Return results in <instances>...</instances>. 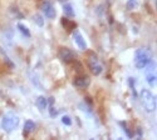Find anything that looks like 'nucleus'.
<instances>
[{"label":"nucleus","mask_w":157,"mask_h":140,"mask_svg":"<svg viewBox=\"0 0 157 140\" xmlns=\"http://www.w3.org/2000/svg\"><path fill=\"white\" fill-rule=\"evenodd\" d=\"M140 100L141 104L147 113H153L156 110V96L148 90V89H142L140 94Z\"/></svg>","instance_id":"nucleus-1"},{"label":"nucleus","mask_w":157,"mask_h":140,"mask_svg":"<svg viewBox=\"0 0 157 140\" xmlns=\"http://www.w3.org/2000/svg\"><path fill=\"white\" fill-rule=\"evenodd\" d=\"M18 125H19V118L14 113H6L2 120V126L6 133L15 130L18 128Z\"/></svg>","instance_id":"nucleus-2"},{"label":"nucleus","mask_w":157,"mask_h":140,"mask_svg":"<svg viewBox=\"0 0 157 140\" xmlns=\"http://www.w3.org/2000/svg\"><path fill=\"white\" fill-rule=\"evenodd\" d=\"M150 63V52L145 48H141L136 52L135 55V65L137 69H143Z\"/></svg>","instance_id":"nucleus-3"},{"label":"nucleus","mask_w":157,"mask_h":140,"mask_svg":"<svg viewBox=\"0 0 157 140\" xmlns=\"http://www.w3.org/2000/svg\"><path fill=\"white\" fill-rule=\"evenodd\" d=\"M87 63H88V66H89V70L92 71L93 75H99L102 73V65L98 63V58L96 56V54L90 53V58H87Z\"/></svg>","instance_id":"nucleus-4"},{"label":"nucleus","mask_w":157,"mask_h":140,"mask_svg":"<svg viewBox=\"0 0 157 140\" xmlns=\"http://www.w3.org/2000/svg\"><path fill=\"white\" fill-rule=\"evenodd\" d=\"M59 58L64 63H68V64H72V63L75 61V54L68 48H60L59 49Z\"/></svg>","instance_id":"nucleus-5"},{"label":"nucleus","mask_w":157,"mask_h":140,"mask_svg":"<svg viewBox=\"0 0 157 140\" xmlns=\"http://www.w3.org/2000/svg\"><path fill=\"white\" fill-rule=\"evenodd\" d=\"M42 10H43L44 15H45L48 19H56V16H57L56 9H54V6L52 5L49 2H44V3L42 4Z\"/></svg>","instance_id":"nucleus-6"},{"label":"nucleus","mask_w":157,"mask_h":140,"mask_svg":"<svg viewBox=\"0 0 157 140\" xmlns=\"http://www.w3.org/2000/svg\"><path fill=\"white\" fill-rule=\"evenodd\" d=\"M73 38H74V41H75L77 46L81 50H86V49H87V43H86V40L83 39L82 34L78 31V30H74V33H73Z\"/></svg>","instance_id":"nucleus-7"},{"label":"nucleus","mask_w":157,"mask_h":140,"mask_svg":"<svg viewBox=\"0 0 157 140\" xmlns=\"http://www.w3.org/2000/svg\"><path fill=\"white\" fill-rule=\"evenodd\" d=\"M146 80L150 85H155L156 83V70H155V63H151V68L147 69L146 73Z\"/></svg>","instance_id":"nucleus-8"},{"label":"nucleus","mask_w":157,"mask_h":140,"mask_svg":"<svg viewBox=\"0 0 157 140\" xmlns=\"http://www.w3.org/2000/svg\"><path fill=\"white\" fill-rule=\"evenodd\" d=\"M89 79L87 78V76H77V78L74 79L73 84L75 88H79V89H86L88 85H89Z\"/></svg>","instance_id":"nucleus-9"},{"label":"nucleus","mask_w":157,"mask_h":140,"mask_svg":"<svg viewBox=\"0 0 157 140\" xmlns=\"http://www.w3.org/2000/svg\"><path fill=\"white\" fill-rule=\"evenodd\" d=\"M34 129H35V123L32 120H27L24 123V136H27L28 134L34 131Z\"/></svg>","instance_id":"nucleus-10"},{"label":"nucleus","mask_w":157,"mask_h":140,"mask_svg":"<svg viewBox=\"0 0 157 140\" xmlns=\"http://www.w3.org/2000/svg\"><path fill=\"white\" fill-rule=\"evenodd\" d=\"M29 78H30V81L34 84V86H36L38 89H40V90H44V86L42 85V83H40V80H39V78H38L36 74L29 71Z\"/></svg>","instance_id":"nucleus-11"},{"label":"nucleus","mask_w":157,"mask_h":140,"mask_svg":"<svg viewBox=\"0 0 157 140\" xmlns=\"http://www.w3.org/2000/svg\"><path fill=\"white\" fill-rule=\"evenodd\" d=\"M62 25L63 27L67 29L68 31H72L73 29H75L77 28V25H75V23L74 21H71L69 19H67V18H63L62 19Z\"/></svg>","instance_id":"nucleus-12"},{"label":"nucleus","mask_w":157,"mask_h":140,"mask_svg":"<svg viewBox=\"0 0 157 140\" xmlns=\"http://www.w3.org/2000/svg\"><path fill=\"white\" fill-rule=\"evenodd\" d=\"M63 11L68 18H74V15H75V13L73 10V6L71 4H64L63 5Z\"/></svg>","instance_id":"nucleus-13"},{"label":"nucleus","mask_w":157,"mask_h":140,"mask_svg":"<svg viewBox=\"0 0 157 140\" xmlns=\"http://www.w3.org/2000/svg\"><path fill=\"white\" fill-rule=\"evenodd\" d=\"M48 103H47V99L44 96H38L36 98V106L39 110H44L47 108Z\"/></svg>","instance_id":"nucleus-14"},{"label":"nucleus","mask_w":157,"mask_h":140,"mask_svg":"<svg viewBox=\"0 0 157 140\" xmlns=\"http://www.w3.org/2000/svg\"><path fill=\"white\" fill-rule=\"evenodd\" d=\"M0 55H2V56L4 58V61L6 63V64H8V65H9V66H10L11 69H14V68H15V65H14V63H13V61L10 60V58H9L8 55H6V53H5V50H4V49H3L2 46H0Z\"/></svg>","instance_id":"nucleus-15"},{"label":"nucleus","mask_w":157,"mask_h":140,"mask_svg":"<svg viewBox=\"0 0 157 140\" xmlns=\"http://www.w3.org/2000/svg\"><path fill=\"white\" fill-rule=\"evenodd\" d=\"M17 28H18V30H19V31L25 36V38H30V35H32V34H30L29 29H28L27 27H25V25H23V24H20V23H19Z\"/></svg>","instance_id":"nucleus-16"},{"label":"nucleus","mask_w":157,"mask_h":140,"mask_svg":"<svg viewBox=\"0 0 157 140\" xmlns=\"http://www.w3.org/2000/svg\"><path fill=\"white\" fill-rule=\"evenodd\" d=\"M33 19H34V23L38 25V27H43V25H44V20H43L40 14H34Z\"/></svg>","instance_id":"nucleus-17"},{"label":"nucleus","mask_w":157,"mask_h":140,"mask_svg":"<svg viewBox=\"0 0 157 140\" xmlns=\"http://www.w3.org/2000/svg\"><path fill=\"white\" fill-rule=\"evenodd\" d=\"M120 124L123 126V130H124V133L127 134V136H128V138H133V133H132V131H131V130L127 128L126 124H124V123H120Z\"/></svg>","instance_id":"nucleus-18"},{"label":"nucleus","mask_w":157,"mask_h":140,"mask_svg":"<svg viewBox=\"0 0 157 140\" xmlns=\"http://www.w3.org/2000/svg\"><path fill=\"white\" fill-rule=\"evenodd\" d=\"M58 113H59V111H58V109L53 108L52 105L49 106V114H50V117H52V118H56V117L58 115Z\"/></svg>","instance_id":"nucleus-19"},{"label":"nucleus","mask_w":157,"mask_h":140,"mask_svg":"<svg viewBox=\"0 0 157 140\" xmlns=\"http://www.w3.org/2000/svg\"><path fill=\"white\" fill-rule=\"evenodd\" d=\"M62 123H63L64 125H72V119H71L69 117L65 115V117L62 118Z\"/></svg>","instance_id":"nucleus-20"},{"label":"nucleus","mask_w":157,"mask_h":140,"mask_svg":"<svg viewBox=\"0 0 157 140\" xmlns=\"http://www.w3.org/2000/svg\"><path fill=\"white\" fill-rule=\"evenodd\" d=\"M47 103H48L49 105H53V104H54V98H53V96H50V98L47 100Z\"/></svg>","instance_id":"nucleus-21"},{"label":"nucleus","mask_w":157,"mask_h":140,"mask_svg":"<svg viewBox=\"0 0 157 140\" xmlns=\"http://www.w3.org/2000/svg\"><path fill=\"white\" fill-rule=\"evenodd\" d=\"M59 2H60V3H64V2H65V0H59Z\"/></svg>","instance_id":"nucleus-22"}]
</instances>
